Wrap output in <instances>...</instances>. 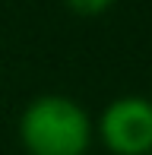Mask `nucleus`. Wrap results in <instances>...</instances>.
Listing matches in <instances>:
<instances>
[{
    "label": "nucleus",
    "instance_id": "obj_1",
    "mask_svg": "<svg viewBox=\"0 0 152 155\" xmlns=\"http://www.w3.org/2000/svg\"><path fill=\"white\" fill-rule=\"evenodd\" d=\"M92 136L89 114L67 95H41L19 117V143L29 155H86Z\"/></svg>",
    "mask_w": 152,
    "mask_h": 155
},
{
    "label": "nucleus",
    "instance_id": "obj_2",
    "mask_svg": "<svg viewBox=\"0 0 152 155\" xmlns=\"http://www.w3.org/2000/svg\"><path fill=\"white\" fill-rule=\"evenodd\" d=\"M95 136L111 155H152V101L143 95L114 98L101 111Z\"/></svg>",
    "mask_w": 152,
    "mask_h": 155
},
{
    "label": "nucleus",
    "instance_id": "obj_3",
    "mask_svg": "<svg viewBox=\"0 0 152 155\" xmlns=\"http://www.w3.org/2000/svg\"><path fill=\"white\" fill-rule=\"evenodd\" d=\"M67 6L76 16H101L114 6V0H67Z\"/></svg>",
    "mask_w": 152,
    "mask_h": 155
}]
</instances>
